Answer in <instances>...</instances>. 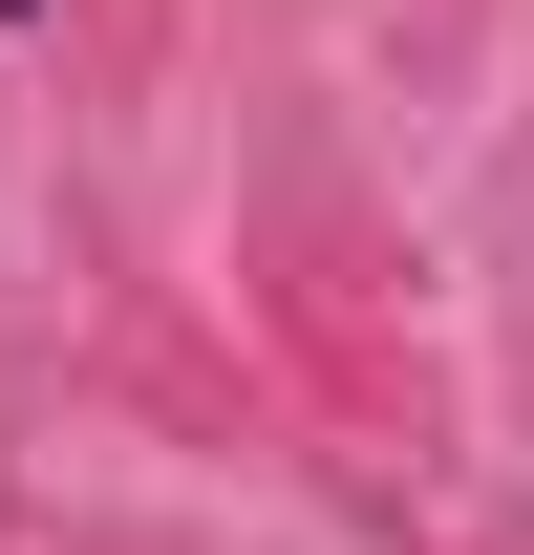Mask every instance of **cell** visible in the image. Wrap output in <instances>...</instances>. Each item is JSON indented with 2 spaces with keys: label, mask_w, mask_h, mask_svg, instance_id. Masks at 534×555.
I'll return each mask as SVG.
<instances>
[{
  "label": "cell",
  "mask_w": 534,
  "mask_h": 555,
  "mask_svg": "<svg viewBox=\"0 0 534 555\" xmlns=\"http://www.w3.org/2000/svg\"><path fill=\"white\" fill-rule=\"evenodd\" d=\"M0 22H22V0H0Z\"/></svg>",
  "instance_id": "cell-1"
}]
</instances>
